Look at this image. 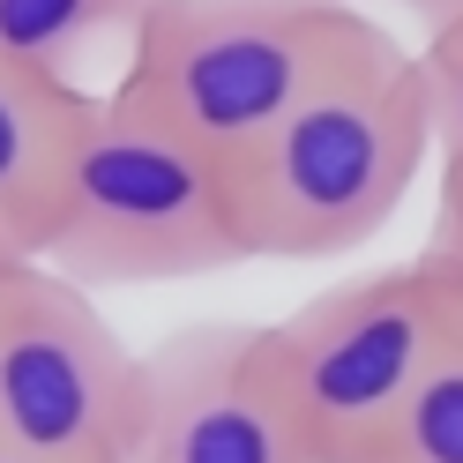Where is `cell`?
Returning <instances> with one entry per match:
<instances>
[{"label": "cell", "instance_id": "6da1fadb", "mask_svg": "<svg viewBox=\"0 0 463 463\" xmlns=\"http://www.w3.org/2000/svg\"><path fill=\"white\" fill-rule=\"evenodd\" d=\"M433 157V112L419 82V52L373 31L329 82L232 157V217L247 254L269 262H329L366 247L403 210L419 165Z\"/></svg>", "mask_w": 463, "mask_h": 463}, {"label": "cell", "instance_id": "7a4b0ae2", "mask_svg": "<svg viewBox=\"0 0 463 463\" xmlns=\"http://www.w3.org/2000/svg\"><path fill=\"white\" fill-rule=\"evenodd\" d=\"M45 262L82 292H128L224 277L254 254L232 217V172L120 90H90L75 112Z\"/></svg>", "mask_w": 463, "mask_h": 463}, {"label": "cell", "instance_id": "3957f363", "mask_svg": "<svg viewBox=\"0 0 463 463\" xmlns=\"http://www.w3.org/2000/svg\"><path fill=\"white\" fill-rule=\"evenodd\" d=\"M373 31L352 0H150L112 90L232 165Z\"/></svg>", "mask_w": 463, "mask_h": 463}, {"label": "cell", "instance_id": "277c9868", "mask_svg": "<svg viewBox=\"0 0 463 463\" xmlns=\"http://www.w3.org/2000/svg\"><path fill=\"white\" fill-rule=\"evenodd\" d=\"M456 329L449 292L411 262L352 277L307 299L284 322H262L269 382L292 411L314 463H366V449L396 426V411L426 382Z\"/></svg>", "mask_w": 463, "mask_h": 463}, {"label": "cell", "instance_id": "5b68a950", "mask_svg": "<svg viewBox=\"0 0 463 463\" xmlns=\"http://www.w3.org/2000/svg\"><path fill=\"white\" fill-rule=\"evenodd\" d=\"M142 352L52 262L0 269V449L38 463H128Z\"/></svg>", "mask_w": 463, "mask_h": 463}, {"label": "cell", "instance_id": "8992f818", "mask_svg": "<svg viewBox=\"0 0 463 463\" xmlns=\"http://www.w3.org/2000/svg\"><path fill=\"white\" fill-rule=\"evenodd\" d=\"M128 463H314L269 382L262 322H187L142 352Z\"/></svg>", "mask_w": 463, "mask_h": 463}, {"label": "cell", "instance_id": "52a82bcc", "mask_svg": "<svg viewBox=\"0 0 463 463\" xmlns=\"http://www.w3.org/2000/svg\"><path fill=\"white\" fill-rule=\"evenodd\" d=\"M82 98L90 90H75V82L0 61V254L8 262H45Z\"/></svg>", "mask_w": 463, "mask_h": 463}, {"label": "cell", "instance_id": "ba28073f", "mask_svg": "<svg viewBox=\"0 0 463 463\" xmlns=\"http://www.w3.org/2000/svg\"><path fill=\"white\" fill-rule=\"evenodd\" d=\"M150 0H0V61L75 82L105 38H135Z\"/></svg>", "mask_w": 463, "mask_h": 463}, {"label": "cell", "instance_id": "9c48e42d", "mask_svg": "<svg viewBox=\"0 0 463 463\" xmlns=\"http://www.w3.org/2000/svg\"><path fill=\"white\" fill-rule=\"evenodd\" d=\"M366 463H463V314L411 403L396 411V426L366 449Z\"/></svg>", "mask_w": 463, "mask_h": 463}, {"label": "cell", "instance_id": "30bf717a", "mask_svg": "<svg viewBox=\"0 0 463 463\" xmlns=\"http://www.w3.org/2000/svg\"><path fill=\"white\" fill-rule=\"evenodd\" d=\"M419 82H426V112H433L441 202H463V23H426Z\"/></svg>", "mask_w": 463, "mask_h": 463}, {"label": "cell", "instance_id": "8fae6325", "mask_svg": "<svg viewBox=\"0 0 463 463\" xmlns=\"http://www.w3.org/2000/svg\"><path fill=\"white\" fill-rule=\"evenodd\" d=\"M419 269L449 292V307L463 314V202H441L433 210V232H426V247H419Z\"/></svg>", "mask_w": 463, "mask_h": 463}, {"label": "cell", "instance_id": "7c38bea8", "mask_svg": "<svg viewBox=\"0 0 463 463\" xmlns=\"http://www.w3.org/2000/svg\"><path fill=\"white\" fill-rule=\"evenodd\" d=\"M426 23H463V0H441V8H433Z\"/></svg>", "mask_w": 463, "mask_h": 463}, {"label": "cell", "instance_id": "4fadbf2b", "mask_svg": "<svg viewBox=\"0 0 463 463\" xmlns=\"http://www.w3.org/2000/svg\"><path fill=\"white\" fill-rule=\"evenodd\" d=\"M352 8H359V0H352ZM396 8H411V15H419V23H426V15H433V8H441V0H396Z\"/></svg>", "mask_w": 463, "mask_h": 463}, {"label": "cell", "instance_id": "5bb4252c", "mask_svg": "<svg viewBox=\"0 0 463 463\" xmlns=\"http://www.w3.org/2000/svg\"><path fill=\"white\" fill-rule=\"evenodd\" d=\"M0 463H38V456H15V449H0Z\"/></svg>", "mask_w": 463, "mask_h": 463}, {"label": "cell", "instance_id": "9a60e30c", "mask_svg": "<svg viewBox=\"0 0 463 463\" xmlns=\"http://www.w3.org/2000/svg\"><path fill=\"white\" fill-rule=\"evenodd\" d=\"M0 269H8V254H0Z\"/></svg>", "mask_w": 463, "mask_h": 463}]
</instances>
